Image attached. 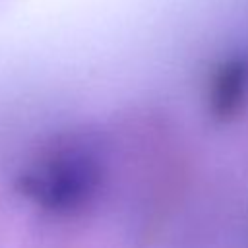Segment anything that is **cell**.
Returning <instances> with one entry per match:
<instances>
[{"label":"cell","mask_w":248,"mask_h":248,"mask_svg":"<svg viewBox=\"0 0 248 248\" xmlns=\"http://www.w3.org/2000/svg\"><path fill=\"white\" fill-rule=\"evenodd\" d=\"M101 180L103 169L93 149L85 141L66 140L21 169L16 190L48 211L72 213L95 198Z\"/></svg>","instance_id":"1"},{"label":"cell","mask_w":248,"mask_h":248,"mask_svg":"<svg viewBox=\"0 0 248 248\" xmlns=\"http://www.w3.org/2000/svg\"><path fill=\"white\" fill-rule=\"evenodd\" d=\"M248 93V56L223 62L209 81L207 107L215 120L227 122L238 114Z\"/></svg>","instance_id":"2"}]
</instances>
